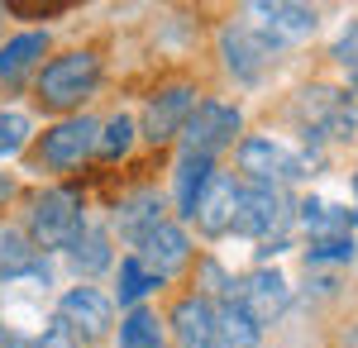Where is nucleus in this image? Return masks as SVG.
Segmentation results:
<instances>
[{"label": "nucleus", "mask_w": 358, "mask_h": 348, "mask_svg": "<svg viewBox=\"0 0 358 348\" xmlns=\"http://www.w3.org/2000/svg\"><path fill=\"white\" fill-rule=\"evenodd\" d=\"M101 86V53L96 48H72V53H57L38 67L34 77V101L53 115H82V106L96 96Z\"/></svg>", "instance_id": "obj_1"}, {"label": "nucleus", "mask_w": 358, "mask_h": 348, "mask_svg": "<svg viewBox=\"0 0 358 348\" xmlns=\"http://www.w3.org/2000/svg\"><path fill=\"white\" fill-rule=\"evenodd\" d=\"M82 229H86V196L77 187H48V191H38V196L29 201L24 234L43 258H48L53 248L67 253L72 243L82 239Z\"/></svg>", "instance_id": "obj_2"}, {"label": "nucleus", "mask_w": 358, "mask_h": 348, "mask_svg": "<svg viewBox=\"0 0 358 348\" xmlns=\"http://www.w3.org/2000/svg\"><path fill=\"white\" fill-rule=\"evenodd\" d=\"M239 177L248 187H282V182H301L310 177L315 158L310 153H287L273 134H248L239 138Z\"/></svg>", "instance_id": "obj_3"}, {"label": "nucleus", "mask_w": 358, "mask_h": 348, "mask_svg": "<svg viewBox=\"0 0 358 348\" xmlns=\"http://www.w3.org/2000/svg\"><path fill=\"white\" fill-rule=\"evenodd\" d=\"M292 201L277 187H248L239 182V201H234V219L229 229L244 234V239H287V224H292Z\"/></svg>", "instance_id": "obj_4"}, {"label": "nucleus", "mask_w": 358, "mask_h": 348, "mask_svg": "<svg viewBox=\"0 0 358 348\" xmlns=\"http://www.w3.org/2000/svg\"><path fill=\"white\" fill-rule=\"evenodd\" d=\"M196 101H201L196 81H167V86H158V91L148 96V106H143V124H138V134L148 138L153 148H167L172 138H182V129H187V119H192Z\"/></svg>", "instance_id": "obj_5"}, {"label": "nucleus", "mask_w": 358, "mask_h": 348, "mask_svg": "<svg viewBox=\"0 0 358 348\" xmlns=\"http://www.w3.org/2000/svg\"><path fill=\"white\" fill-rule=\"evenodd\" d=\"M96 134H101V124L91 115H67L38 134V162L48 172H72L86 158H96Z\"/></svg>", "instance_id": "obj_6"}, {"label": "nucleus", "mask_w": 358, "mask_h": 348, "mask_svg": "<svg viewBox=\"0 0 358 348\" xmlns=\"http://www.w3.org/2000/svg\"><path fill=\"white\" fill-rule=\"evenodd\" d=\"M134 258L158 287H167L172 277H182V272L192 268V234H187L177 219H163L158 229H148V234L134 243Z\"/></svg>", "instance_id": "obj_7"}, {"label": "nucleus", "mask_w": 358, "mask_h": 348, "mask_svg": "<svg viewBox=\"0 0 358 348\" xmlns=\"http://www.w3.org/2000/svg\"><path fill=\"white\" fill-rule=\"evenodd\" d=\"M244 129V115L239 106H224V101H196L192 119H187V129H182V153H201V158H215L220 148H229L234 138Z\"/></svg>", "instance_id": "obj_8"}, {"label": "nucleus", "mask_w": 358, "mask_h": 348, "mask_svg": "<svg viewBox=\"0 0 358 348\" xmlns=\"http://www.w3.org/2000/svg\"><path fill=\"white\" fill-rule=\"evenodd\" d=\"M239 310H244L248 320L258 324V329H268L287 315V305H292V287H287V277L273 268H253L248 277L234 282V296H229Z\"/></svg>", "instance_id": "obj_9"}, {"label": "nucleus", "mask_w": 358, "mask_h": 348, "mask_svg": "<svg viewBox=\"0 0 358 348\" xmlns=\"http://www.w3.org/2000/svg\"><path fill=\"white\" fill-rule=\"evenodd\" d=\"M57 320L77 334V344H101L115 329V300L96 287H72V291L57 300Z\"/></svg>", "instance_id": "obj_10"}, {"label": "nucleus", "mask_w": 358, "mask_h": 348, "mask_svg": "<svg viewBox=\"0 0 358 348\" xmlns=\"http://www.w3.org/2000/svg\"><path fill=\"white\" fill-rule=\"evenodd\" d=\"M273 43L263 38V29H248V24H224L220 29V57L224 67H229V77L253 86V81L268 72V62H273Z\"/></svg>", "instance_id": "obj_11"}, {"label": "nucleus", "mask_w": 358, "mask_h": 348, "mask_svg": "<svg viewBox=\"0 0 358 348\" xmlns=\"http://www.w3.org/2000/svg\"><path fill=\"white\" fill-rule=\"evenodd\" d=\"M234 201H239V177H234V172H224V167H215V172L206 177L201 196H196V205H192V224L206 234V239H220V234H229Z\"/></svg>", "instance_id": "obj_12"}, {"label": "nucleus", "mask_w": 358, "mask_h": 348, "mask_svg": "<svg viewBox=\"0 0 358 348\" xmlns=\"http://www.w3.org/2000/svg\"><path fill=\"white\" fill-rule=\"evenodd\" d=\"M167 329L177 348H215V300L201 291H182L167 310Z\"/></svg>", "instance_id": "obj_13"}, {"label": "nucleus", "mask_w": 358, "mask_h": 348, "mask_svg": "<svg viewBox=\"0 0 358 348\" xmlns=\"http://www.w3.org/2000/svg\"><path fill=\"white\" fill-rule=\"evenodd\" d=\"M167 219V196L158 187H134L129 196H120V205H115V229H120V239L134 248L148 229H158Z\"/></svg>", "instance_id": "obj_14"}, {"label": "nucleus", "mask_w": 358, "mask_h": 348, "mask_svg": "<svg viewBox=\"0 0 358 348\" xmlns=\"http://www.w3.org/2000/svg\"><path fill=\"white\" fill-rule=\"evenodd\" d=\"M253 15H263V38L282 48V43H301L315 34L320 24V15L310 10V5H287V0H263V5H253Z\"/></svg>", "instance_id": "obj_15"}, {"label": "nucleus", "mask_w": 358, "mask_h": 348, "mask_svg": "<svg viewBox=\"0 0 358 348\" xmlns=\"http://www.w3.org/2000/svg\"><path fill=\"white\" fill-rule=\"evenodd\" d=\"M48 57V29H24L15 38L0 43V81L5 86H20V81Z\"/></svg>", "instance_id": "obj_16"}, {"label": "nucleus", "mask_w": 358, "mask_h": 348, "mask_svg": "<svg viewBox=\"0 0 358 348\" xmlns=\"http://www.w3.org/2000/svg\"><path fill=\"white\" fill-rule=\"evenodd\" d=\"M0 277H5V282L34 277V282L48 287V258L29 243L24 229H5V234H0Z\"/></svg>", "instance_id": "obj_17"}, {"label": "nucleus", "mask_w": 358, "mask_h": 348, "mask_svg": "<svg viewBox=\"0 0 358 348\" xmlns=\"http://www.w3.org/2000/svg\"><path fill=\"white\" fill-rule=\"evenodd\" d=\"M210 172H215V158H201V153H182L177 158V167H172V205H177L182 219H192V205Z\"/></svg>", "instance_id": "obj_18"}, {"label": "nucleus", "mask_w": 358, "mask_h": 348, "mask_svg": "<svg viewBox=\"0 0 358 348\" xmlns=\"http://www.w3.org/2000/svg\"><path fill=\"white\" fill-rule=\"evenodd\" d=\"M67 258H72V268H77V277H82V282L101 277V272L115 263V253H110V234H106V229H96V224H86L82 239L67 248Z\"/></svg>", "instance_id": "obj_19"}, {"label": "nucleus", "mask_w": 358, "mask_h": 348, "mask_svg": "<svg viewBox=\"0 0 358 348\" xmlns=\"http://www.w3.org/2000/svg\"><path fill=\"white\" fill-rule=\"evenodd\" d=\"M263 329L234 300H215V348H258Z\"/></svg>", "instance_id": "obj_20"}, {"label": "nucleus", "mask_w": 358, "mask_h": 348, "mask_svg": "<svg viewBox=\"0 0 358 348\" xmlns=\"http://www.w3.org/2000/svg\"><path fill=\"white\" fill-rule=\"evenodd\" d=\"M296 219L310 229V239H334V234H349L354 229V215L344 210V205H325L315 196H306L301 205H296Z\"/></svg>", "instance_id": "obj_21"}, {"label": "nucleus", "mask_w": 358, "mask_h": 348, "mask_svg": "<svg viewBox=\"0 0 358 348\" xmlns=\"http://www.w3.org/2000/svg\"><path fill=\"white\" fill-rule=\"evenodd\" d=\"M120 348H167V324L158 320V310L134 305L120 320Z\"/></svg>", "instance_id": "obj_22"}, {"label": "nucleus", "mask_w": 358, "mask_h": 348, "mask_svg": "<svg viewBox=\"0 0 358 348\" xmlns=\"http://www.w3.org/2000/svg\"><path fill=\"white\" fill-rule=\"evenodd\" d=\"M134 138H138V124L129 115H110L106 124H101V134H96V158L101 162H124L134 153Z\"/></svg>", "instance_id": "obj_23"}, {"label": "nucleus", "mask_w": 358, "mask_h": 348, "mask_svg": "<svg viewBox=\"0 0 358 348\" xmlns=\"http://www.w3.org/2000/svg\"><path fill=\"white\" fill-rule=\"evenodd\" d=\"M148 291H158V282L138 268V258H134V253L120 258V287H115V300H120L124 310H134V305H143V296H148Z\"/></svg>", "instance_id": "obj_24"}, {"label": "nucleus", "mask_w": 358, "mask_h": 348, "mask_svg": "<svg viewBox=\"0 0 358 348\" xmlns=\"http://www.w3.org/2000/svg\"><path fill=\"white\" fill-rule=\"evenodd\" d=\"M358 243L354 234H334V239H310L306 243V268H330V263H354Z\"/></svg>", "instance_id": "obj_25"}, {"label": "nucleus", "mask_w": 358, "mask_h": 348, "mask_svg": "<svg viewBox=\"0 0 358 348\" xmlns=\"http://www.w3.org/2000/svg\"><path fill=\"white\" fill-rule=\"evenodd\" d=\"M29 134H34L29 115H20V110H0V158H15V153L29 143Z\"/></svg>", "instance_id": "obj_26"}, {"label": "nucleus", "mask_w": 358, "mask_h": 348, "mask_svg": "<svg viewBox=\"0 0 358 348\" xmlns=\"http://www.w3.org/2000/svg\"><path fill=\"white\" fill-rule=\"evenodd\" d=\"M334 62H339V67H344V72H349V86H354L358 91V20L349 29H344V34H339V43H334Z\"/></svg>", "instance_id": "obj_27"}, {"label": "nucleus", "mask_w": 358, "mask_h": 348, "mask_svg": "<svg viewBox=\"0 0 358 348\" xmlns=\"http://www.w3.org/2000/svg\"><path fill=\"white\" fill-rule=\"evenodd\" d=\"M5 15H10V20H57V15H67V5H38V0H10V5H5Z\"/></svg>", "instance_id": "obj_28"}, {"label": "nucleus", "mask_w": 358, "mask_h": 348, "mask_svg": "<svg viewBox=\"0 0 358 348\" xmlns=\"http://www.w3.org/2000/svg\"><path fill=\"white\" fill-rule=\"evenodd\" d=\"M29 348H82V344H77V334H72V329H67V324L53 315V320L43 324V334H38Z\"/></svg>", "instance_id": "obj_29"}, {"label": "nucleus", "mask_w": 358, "mask_h": 348, "mask_svg": "<svg viewBox=\"0 0 358 348\" xmlns=\"http://www.w3.org/2000/svg\"><path fill=\"white\" fill-rule=\"evenodd\" d=\"M287 248H292V243H287V239H268V243H263V248H258V268H263L268 258H277V253H287Z\"/></svg>", "instance_id": "obj_30"}, {"label": "nucleus", "mask_w": 358, "mask_h": 348, "mask_svg": "<svg viewBox=\"0 0 358 348\" xmlns=\"http://www.w3.org/2000/svg\"><path fill=\"white\" fill-rule=\"evenodd\" d=\"M0 348H29V344H24V334H15L10 324H0Z\"/></svg>", "instance_id": "obj_31"}, {"label": "nucleus", "mask_w": 358, "mask_h": 348, "mask_svg": "<svg viewBox=\"0 0 358 348\" xmlns=\"http://www.w3.org/2000/svg\"><path fill=\"white\" fill-rule=\"evenodd\" d=\"M15 177H5V172H0V210H5V205H10V201H15Z\"/></svg>", "instance_id": "obj_32"}, {"label": "nucleus", "mask_w": 358, "mask_h": 348, "mask_svg": "<svg viewBox=\"0 0 358 348\" xmlns=\"http://www.w3.org/2000/svg\"><path fill=\"white\" fill-rule=\"evenodd\" d=\"M344 348H358V324L349 329V334H344Z\"/></svg>", "instance_id": "obj_33"}, {"label": "nucleus", "mask_w": 358, "mask_h": 348, "mask_svg": "<svg viewBox=\"0 0 358 348\" xmlns=\"http://www.w3.org/2000/svg\"><path fill=\"white\" fill-rule=\"evenodd\" d=\"M354 196H358V172H354ZM354 224H358V210H354Z\"/></svg>", "instance_id": "obj_34"}, {"label": "nucleus", "mask_w": 358, "mask_h": 348, "mask_svg": "<svg viewBox=\"0 0 358 348\" xmlns=\"http://www.w3.org/2000/svg\"><path fill=\"white\" fill-rule=\"evenodd\" d=\"M0 29H5V5H0Z\"/></svg>", "instance_id": "obj_35"}]
</instances>
